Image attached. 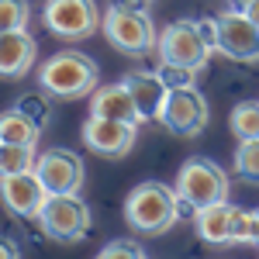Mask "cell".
Returning a JSON list of instances; mask_svg holds the SVG:
<instances>
[{
    "instance_id": "6da1fadb",
    "label": "cell",
    "mask_w": 259,
    "mask_h": 259,
    "mask_svg": "<svg viewBox=\"0 0 259 259\" xmlns=\"http://www.w3.org/2000/svg\"><path fill=\"white\" fill-rule=\"evenodd\" d=\"M177 200V190L166 183H139L124 200V221L142 235H162L180 218Z\"/></svg>"
},
{
    "instance_id": "7a4b0ae2",
    "label": "cell",
    "mask_w": 259,
    "mask_h": 259,
    "mask_svg": "<svg viewBox=\"0 0 259 259\" xmlns=\"http://www.w3.org/2000/svg\"><path fill=\"white\" fill-rule=\"evenodd\" d=\"M38 83L49 97H59V100H76L87 97L97 90V62L83 52H59L41 66Z\"/></svg>"
},
{
    "instance_id": "3957f363",
    "label": "cell",
    "mask_w": 259,
    "mask_h": 259,
    "mask_svg": "<svg viewBox=\"0 0 259 259\" xmlns=\"http://www.w3.org/2000/svg\"><path fill=\"white\" fill-rule=\"evenodd\" d=\"M100 31L124 56H145V52H152L159 45L152 18L142 7H118V4H111V11L104 14Z\"/></svg>"
},
{
    "instance_id": "277c9868",
    "label": "cell",
    "mask_w": 259,
    "mask_h": 259,
    "mask_svg": "<svg viewBox=\"0 0 259 259\" xmlns=\"http://www.w3.org/2000/svg\"><path fill=\"white\" fill-rule=\"evenodd\" d=\"M41 232L56 242H80L90 232V207L76 194H49L41 204Z\"/></svg>"
},
{
    "instance_id": "5b68a950",
    "label": "cell",
    "mask_w": 259,
    "mask_h": 259,
    "mask_svg": "<svg viewBox=\"0 0 259 259\" xmlns=\"http://www.w3.org/2000/svg\"><path fill=\"white\" fill-rule=\"evenodd\" d=\"M177 194L187 197L197 211L211 207V204H225L228 200V177L218 162L211 159H190L183 162L177 180Z\"/></svg>"
},
{
    "instance_id": "8992f818",
    "label": "cell",
    "mask_w": 259,
    "mask_h": 259,
    "mask_svg": "<svg viewBox=\"0 0 259 259\" xmlns=\"http://www.w3.org/2000/svg\"><path fill=\"white\" fill-rule=\"evenodd\" d=\"M45 24L59 38L80 41L104 24V14H97L94 0H45Z\"/></svg>"
},
{
    "instance_id": "52a82bcc",
    "label": "cell",
    "mask_w": 259,
    "mask_h": 259,
    "mask_svg": "<svg viewBox=\"0 0 259 259\" xmlns=\"http://www.w3.org/2000/svg\"><path fill=\"white\" fill-rule=\"evenodd\" d=\"M211 111H207V100L197 87H180V90H169L166 97V107H162L159 121L173 132V135H183V139H194L200 128L207 124Z\"/></svg>"
},
{
    "instance_id": "ba28073f",
    "label": "cell",
    "mask_w": 259,
    "mask_h": 259,
    "mask_svg": "<svg viewBox=\"0 0 259 259\" xmlns=\"http://www.w3.org/2000/svg\"><path fill=\"white\" fill-rule=\"evenodd\" d=\"M156 49H159L162 62H177V66H187V69H204L207 56H211V49L204 45V38L197 31V21H173L159 35Z\"/></svg>"
},
{
    "instance_id": "9c48e42d",
    "label": "cell",
    "mask_w": 259,
    "mask_h": 259,
    "mask_svg": "<svg viewBox=\"0 0 259 259\" xmlns=\"http://www.w3.org/2000/svg\"><path fill=\"white\" fill-rule=\"evenodd\" d=\"M218 52L232 62H259V28L242 11L218 18Z\"/></svg>"
},
{
    "instance_id": "30bf717a",
    "label": "cell",
    "mask_w": 259,
    "mask_h": 259,
    "mask_svg": "<svg viewBox=\"0 0 259 259\" xmlns=\"http://www.w3.org/2000/svg\"><path fill=\"white\" fill-rule=\"evenodd\" d=\"M35 173L49 194H76L83 183V159L69 149H49L38 156Z\"/></svg>"
},
{
    "instance_id": "8fae6325",
    "label": "cell",
    "mask_w": 259,
    "mask_h": 259,
    "mask_svg": "<svg viewBox=\"0 0 259 259\" xmlns=\"http://www.w3.org/2000/svg\"><path fill=\"white\" fill-rule=\"evenodd\" d=\"M135 128H139V124L90 114V121L83 124V142H87V149H94L97 156H124V152L135 145Z\"/></svg>"
},
{
    "instance_id": "7c38bea8",
    "label": "cell",
    "mask_w": 259,
    "mask_h": 259,
    "mask_svg": "<svg viewBox=\"0 0 259 259\" xmlns=\"http://www.w3.org/2000/svg\"><path fill=\"white\" fill-rule=\"evenodd\" d=\"M0 197L7 204V211H14L21 218H38L49 190H45V183L38 180V173L31 169V173H18V177H4Z\"/></svg>"
},
{
    "instance_id": "4fadbf2b",
    "label": "cell",
    "mask_w": 259,
    "mask_h": 259,
    "mask_svg": "<svg viewBox=\"0 0 259 259\" xmlns=\"http://www.w3.org/2000/svg\"><path fill=\"white\" fill-rule=\"evenodd\" d=\"M38 56V45L28 31H0V76L18 80L24 76Z\"/></svg>"
},
{
    "instance_id": "5bb4252c",
    "label": "cell",
    "mask_w": 259,
    "mask_h": 259,
    "mask_svg": "<svg viewBox=\"0 0 259 259\" xmlns=\"http://www.w3.org/2000/svg\"><path fill=\"white\" fill-rule=\"evenodd\" d=\"M90 114H97V118H111V121H128V124H142L139 104H135L132 90H128L124 83H111V87L94 90Z\"/></svg>"
},
{
    "instance_id": "9a60e30c",
    "label": "cell",
    "mask_w": 259,
    "mask_h": 259,
    "mask_svg": "<svg viewBox=\"0 0 259 259\" xmlns=\"http://www.w3.org/2000/svg\"><path fill=\"white\" fill-rule=\"evenodd\" d=\"M121 83L132 90V97L139 104L142 121H159L162 107H166V97H169V90H166V83L159 80V73H128Z\"/></svg>"
},
{
    "instance_id": "2e32d148",
    "label": "cell",
    "mask_w": 259,
    "mask_h": 259,
    "mask_svg": "<svg viewBox=\"0 0 259 259\" xmlns=\"http://www.w3.org/2000/svg\"><path fill=\"white\" fill-rule=\"evenodd\" d=\"M197 235L204 242H211V245H221V242H228V225H232V204L225 200V204H211V207H204L197 211Z\"/></svg>"
},
{
    "instance_id": "e0dca14e",
    "label": "cell",
    "mask_w": 259,
    "mask_h": 259,
    "mask_svg": "<svg viewBox=\"0 0 259 259\" xmlns=\"http://www.w3.org/2000/svg\"><path fill=\"white\" fill-rule=\"evenodd\" d=\"M0 142L4 145H35L38 142V124L31 118H24L18 107L4 111V118H0Z\"/></svg>"
},
{
    "instance_id": "ac0fdd59",
    "label": "cell",
    "mask_w": 259,
    "mask_h": 259,
    "mask_svg": "<svg viewBox=\"0 0 259 259\" xmlns=\"http://www.w3.org/2000/svg\"><path fill=\"white\" fill-rule=\"evenodd\" d=\"M35 162H38L35 145H4V142H0V173H4V177L31 173Z\"/></svg>"
},
{
    "instance_id": "d6986e66",
    "label": "cell",
    "mask_w": 259,
    "mask_h": 259,
    "mask_svg": "<svg viewBox=\"0 0 259 259\" xmlns=\"http://www.w3.org/2000/svg\"><path fill=\"white\" fill-rule=\"evenodd\" d=\"M228 124H232V135H235L239 142L259 139V104H256V100H245V104H239V107L232 111Z\"/></svg>"
},
{
    "instance_id": "ffe728a7",
    "label": "cell",
    "mask_w": 259,
    "mask_h": 259,
    "mask_svg": "<svg viewBox=\"0 0 259 259\" xmlns=\"http://www.w3.org/2000/svg\"><path fill=\"white\" fill-rule=\"evenodd\" d=\"M235 173L249 183H259V139L252 142H239V152H235Z\"/></svg>"
},
{
    "instance_id": "44dd1931",
    "label": "cell",
    "mask_w": 259,
    "mask_h": 259,
    "mask_svg": "<svg viewBox=\"0 0 259 259\" xmlns=\"http://www.w3.org/2000/svg\"><path fill=\"white\" fill-rule=\"evenodd\" d=\"M28 0H0V31H24Z\"/></svg>"
},
{
    "instance_id": "7402d4cb",
    "label": "cell",
    "mask_w": 259,
    "mask_h": 259,
    "mask_svg": "<svg viewBox=\"0 0 259 259\" xmlns=\"http://www.w3.org/2000/svg\"><path fill=\"white\" fill-rule=\"evenodd\" d=\"M18 111L41 128V124H49V118H52V100L45 97V94H24L18 100Z\"/></svg>"
},
{
    "instance_id": "603a6c76",
    "label": "cell",
    "mask_w": 259,
    "mask_h": 259,
    "mask_svg": "<svg viewBox=\"0 0 259 259\" xmlns=\"http://www.w3.org/2000/svg\"><path fill=\"white\" fill-rule=\"evenodd\" d=\"M159 80L166 83V90H180V87H194L197 80V69H187V66H177V62H159Z\"/></svg>"
},
{
    "instance_id": "cb8c5ba5",
    "label": "cell",
    "mask_w": 259,
    "mask_h": 259,
    "mask_svg": "<svg viewBox=\"0 0 259 259\" xmlns=\"http://www.w3.org/2000/svg\"><path fill=\"white\" fill-rule=\"evenodd\" d=\"M252 239V211L232 207V225H228V242H249Z\"/></svg>"
},
{
    "instance_id": "d4e9b609",
    "label": "cell",
    "mask_w": 259,
    "mask_h": 259,
    "mask_svg": "<svg viewBox=\"0 0 259 259\" xmlns=\"http://www.w3.org/2000/svg\"><path fill=\"white\" fill-rule=\"evenodd\" d=\"M97 259H145V252H142L135 242H111L107 249H100Z\"/></svg>"
},
{
    "instance_id": "484cf974",
    "label": "cell",
    "mask_w": 259,
    "mask_h": 259,
    "mask_svg": "<svg viewBox=\"0 0 259 259\" xmlns=\"http://www.w3.org/2000/svg\"><path fill=\"white\" fill-rule=\"evenodd\" d=\"M197 31H200V38H204V45H207L211 52H218V18H214V21L200 18L197 21Z\"/></svg>"
},
{
    "instance_id": "4316f807",
    "label": "cell",
    "mask_w": 259,
    "mask_h": 259,
    "mask_svg": "<svg viewBox=\"0 0 259 259\" xmlns=\"http://www.w3.org/2000/svg\"><path fill=\"white\" fill-rule=\"evenodd\" d=\"M235 11H242V14L259 28V0H239V7H235Z\"/></svg>"
},
{
    "instance_id": "83f0119b",
    "label": "cell",
    "mask_w": 259,
    "mask_h": 259,
    "mask_svg": "<svg viewBox=\"0 0 259 259\" xmlns=\"http://www.w3.org/2000/svg\"><path fill=\"white\" fill-rule=\"evenodd\" d=\"M0 259H18V249H14V242H11V239L0 242Z\"/></svg>"
},
{
    "instance_id": "f1b7e54d",
    "label": "cell",
    "mask_w": 259,
    "mask_h": 259,
    "mask_svg": "<svg viewBox=\"0 0 259 259\" xmlns=\"http://www.w3.org/2000/svg\"><path fill=\"white\" fill-rule=\"evenodd\" d=\"M249 242H256L259 245V211H252V239Z\"/></svg>"
}]
</instances>
